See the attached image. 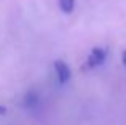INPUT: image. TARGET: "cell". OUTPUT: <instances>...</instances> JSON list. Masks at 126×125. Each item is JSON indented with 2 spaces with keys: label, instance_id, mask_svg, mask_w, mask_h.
Wrapping results in <instances>:
<instances>
[{
  "label": "cell",
  "instance_id": "cell-3",
  "mask_svg": "<svg viewBox=\"0 0 126 125\" xmlns=\"http://www.w3.org/2000/svg\"><path fill=\"white\" fill-rule=\"evenodd\" d=\"M58 5H59V8H61L62 13L70 15L75 8V0H58Z\"/></svg>",
  "mask_w": 126,
  "mask_h": 125
},
{
  "label": "cell",
  "instance_id": "cell-2",
  "mask_svg": "<svg viewBox=\"0 0 126 125\" xmlns=\"http://www.w3.org/2000/svg\"><path fill=\"white\" fill-rule=\"evenodd\" d=\"M53 67H54V72H56V77H58L59 83H67L69 80H70L72 77V71L70 67H69V64L65 61L62 60H56L54 62H53Z\"/></svg>",
  "mask_w": 126,
  "mask_h": 125
},
{
  "label": "cell",
  "instance_id": "cell-6",
  "mask_svg": "<svg viewBox=\"0 0 126 125\" xmlns=\"http://www.w3.org/2000/svg\"><path fill=\"white\" fill-rule=\"evenodd\" d=\"M6 112V107H3V106H0V114H5Z\"/></svg>",
  "mask_w": 126,
  "mask_h": 125
},
{
  "label": "cell",
  "instance_id": "cell-4",
  "mask_svg": "<svg viewBox=\"0 0 126 125\" xmlns=\"http://www.w3.org/2000/svg\"><path fill=\"white\" fill-rule=\"evenodd\" d=\"M24 103H26V106H35V104L38 103V96L34 93V91H29V93L26 95V98H24Z\"/></svg>",
  "mask_w": 126,
  "mask_h": 125
},
{
  "label": "cell",
  "instance_id": "cell-5",
  "mask_svg": "<svg viewBox=\"0 0 126 125\" xmlns=\"http://www.w3.org/2000/svg\"><path fill=\"white\" fill-rule=\"evenodd\" d=\"M121 62H123V66L126 67V50H123V53H121Z\"/></svg>",
  "mask_w": 126,
  "mask_h": 125
},
{
  "label": "cell",
  "instance_id": "cell-1",
  "mask_svg": "<svg viewBox=\"0 0 126 125\" xmlns=\"http://www.w3.org/2000/svg\"><path fill=\"white\" fill-rule=\"evenodd\" d=\"M107 53H109V50L105 47H94L89 51V55L86 56L85 67L86 69H94L97 66H101L102 62L107 60Z\"/></svg>",
  "mask_w": 126,
  "mask_h": 125
}]
</instances>
